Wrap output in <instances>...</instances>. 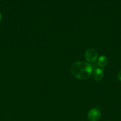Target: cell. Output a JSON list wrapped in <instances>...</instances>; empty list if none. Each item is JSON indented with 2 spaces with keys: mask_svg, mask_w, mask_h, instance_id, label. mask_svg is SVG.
Here are the masks:
<instances>
[{
  "mask_svg": "<svg viewBox=\"0 0 121 121\" xmlns=\"http://www.w3.org/2000/svg\"><path fill=\"white\" fill-rule=\"evenodd\" d=\"M72 75L79 80H85L90 78L93 71V67L85 61H77L72 65L71 68Z\"/></svg>",
  "mask_w": 121,
  "mask_h": 121,
  "instance_id": "obj_1",
  "label": "cell"
},
{
  "mask_svg": "<svg viewBox=\"0 0 121 121\" xmlns=\"http://www.w3.org/2000/svg\"><path fill=\"white\" fill-rule=\"evenodd\" d=\"M85 57L89 63H94L98 59V53L94 48H89L85 52Z\"/></svg>",
  "mask_w": 121,
  "mask_h": 121,
  "instance_id": "obj_2",
  "label": "cell"
},
{
  "mask_svg": "<svg viewBox=\"0 0 121 121\" xmlns=\"http://www.w3.org/2000/svg\"><path fill=\"white\" fill-rule=\"evenodd\" d=\"M88 119L90 121H98L101 118V112L98 108H93L88 113Z\"/></svg>",
  "mask_w": 121,
  "mask_h": 121,
  "instance_id": "obj_3",
  "label": "cell"
},
{
  "mask_svg": "<svg viewBox=\"0 0 121 121\" xmlns=\"http://www.w3.org/2000/svg\"><path fill=\"white\" fill-rule=\"evenodd\" d=\"M93 77L96 81H100L104 76L103 70L101 68H96L93 71Z\"/></svg>",
  "mask_w": 121,
  "mask_h": 121,
  "instance_id": "obj_4",
  "label": "cell"
},
{
  "mask_svg": "<svg viewBox=\"0 0 121 121\" xmlns=\"http://www.w3.org/2000/svg\"><path fill=\"white\" fill-rule=\"evenodd\" d=\"M108 59L105 56H101L97 59V65L99 67H104L107 65Z\"/></svg>",
  "mask_w": 121,
  "mask_h": 121,
  "instance_id": "obj_5",
  "label": "cell"
},
{
  "mask_svg": "<svg viewBox=\"0 0 121 121\" xmlns=\"http://www.w3.org/2000/svg\"><path fill=\"white\" fill-rule=\"evenodd\" d=\"M117 77H118V79L120 81H121V70H119V72H118V74H117Z\"/></svg>",
  "mask_w": 121,
  "mask_h": 121,
  "instance_id": "obj_6",
  "label": "cell"
},
{
  "mask_svg": "<svg viewBox=\"0 0 121 121\" xmlns=\"http://www.w3.org/2000/svg\"><path fill=\"white\" fill-rule=\"evenodd\" d=\"M1 20H2V15H1V14L0 13V22L1 21Z\"/></svg>",
  "mask_w": 121,
  "mask_h": 121,
  "instance_id": "obj_7",
  "label": "cell"
}]
</instances>
